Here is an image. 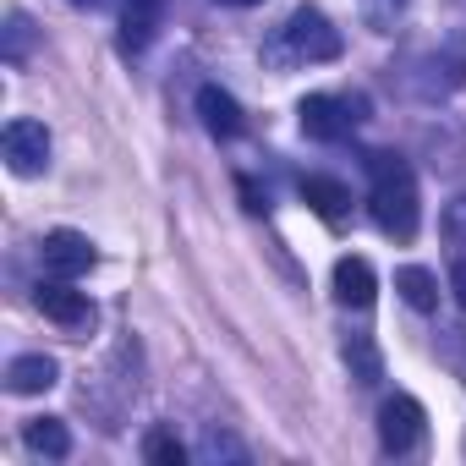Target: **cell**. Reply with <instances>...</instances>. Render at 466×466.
I'll list each match as a JSON object with an SVG mask.
<instances>
[{
    "label": "cell",
    "instance_id": "cell-1",
    "mask_svg": "<svg viewBox=\"0 0 466 466\" xmlns=\"http://www.w3.org/2000/svg\"><path fill=\"white\" fill-rule=\"evenodd\" d=\"M368 176H373V192H368V214L384 237L395 242H411L417 237V176L400 154H368Z\"/></svg>",
    "mask_w": 466,
    "mask_h": 466
},
{
    "label": "cell",
    "instance_id": "cell-2",
    "mask_svg": "<svg viewBox=\"0 0 466 466\" xmlns=\"http://www.w3.org/2000/svg\"><path fill=\"white\" fill-rule=\"evenodd\" d=\"M280 34H286V50H291L297 61H340V50H346L340 28H335L319 6H297Z\"/></svg>",
    "mask_w": 466,
    "mask_h": 466
},
{
    "label": "cell",
    "instance_id": "cell-3",
    "mask_svg": "<svg viewBox=\"0 0 466 466\" xmlns=\"http://www.w3.org/2000/svg\"><path fill=\"white\" fill-rule=\"evenodd\" d=\"M422 428H428V411L417 395H390L379 406V444L384 455H411L422 444Z\"/></svg>",
    "mask_w": 466,
    "mask_h": 466
},
{
    "label": "cell",
    "instance_id": "cell-4",
    "mask_svg": "<svg viewBox=\"0 0 466 466\" xmlns=\"http://www.w3.org/2000/svg\"><path fill=\"white\" fill-rule=\"evenodd\" d=\"M0 154L17 176H39L50 165V127L34 121V116H12L6 132H0Z\"/></svg>",
    "mask_w": 466,
    "mask_h": 466
},
{
    "label": "cell",
    "instance_id": "cell-5",
    "mask_svg": "<svg viewBox=\"0 0 466 466\" xmlns=\"http://www.w3.org/2000/svg\"><path fill=\"white\" fill-rule=\"evenodd\" d=\"M39 253H45V269L50 275H61V280H77V275H88L94 264H99V253H94V242L83 237V230H50V237L39 242Z\"/></svg>",
    "mask_w": 466,
    "mask_h": 466
},
{
    "label": "cell",
    "instance_id": "cell-6",
    "mask_svg": "<svg viewBox=\"0 0 466 466\" xmlns=\"http://www.w3.org/2000/svg\"><path fill=\"white\" fill-rule=\"evenodd\" d=\"M297 121H302V132L313 137V143H340L362 116H351V105L346 99H329V94H308L302 105H297Z\"/></svg>",
    "mask_w": 466,
    "mask_h": 466
},
{
    "label": "cell",
    "instance_id": "cell-7",
    "mask_svg": "<svg viewBox=\"0 0 466 466\" xmlns=\"http://www.w3.org/2000/svg\"><path fill=\"white\" fill-rule=\"evenodd\" d=\"M34 302H39V313H45L50 324H61V329H88V324H94V302H88L83 291H72L61 275H56V280H39Z\"/></svg>",
    "mask_w": 466,
    "mask_h": 466
},
{
    "label": "cell",
    "instance_id": "cell-8",
    "mask_svg": "<svg viewBox=\"0 0 466 466\" xmlns=\"http://www.w3.org/2000/svg\"><path fill=\"white\" fill-rule=\"evenodd\" d=\"M159 28H165V0H127V6H121L116 50H121V56H143Z\"/></svg>",
    "mask_w": 466,
    "mask_h": 466
},
{
    "label": "cell",
    "instance_id": "cell-9",
    "mask_svg": "<svg viewBox=\"0 0 466 466\" xmlns=\"http://www.w3.org/2000/svg\"><path fill=\"white\" fill-rule=\"evenodd\" d=\"M198 116H203V132L219 137V143L242 137V105L230 99L219 83H203V88H198Z\"/></svg>",
    "mask_w": 466,
    "mask_h": 466
},
{
    "label": "cell",
    "instance_id": "cell-10",
    "mask_svg": "<svg viewBox=\"0 0 466 466\" xmlns=\"http://www.w3.org/2000/svg\"><path fill=\"white\" fill-rule=\"evenodd\" d=\"M373 297H379L373 264L357 258V253H346V258L335 264V302H340V308H373Z\"/></svg>",
    "mask_w": 466,
    "mask_h": 466
},
{
    "label": "cell",
    "instance_id": "cell-11",
    "mask_svg": "<svg viewBox=\"0 0 466 466\" xmlns=\"http://www.w3.org/2000/svg\"><path fill=\"white\" fill-rule=\"evenodd\" d=\"M56 379H61V368H56V357H45V351H28V357H17V362L6 368V390H12V395H45Z\"/></svg>",
    "mask_w": 466,
    "mask_h": 466
},
{
    "label": "cell",
    "instance_id": "cell-12",
    "mask_svg": "<svg viewBox=\"0 0 466 466\" xmlns=\"http://www.w3.org/2000/svg\"><path fill=\"white\" fill-rule=\"evenodd\" d=\"M302 203H308L313 214H324V219H340V214L351 208V192H346V181H335V176H302Z\"/></svg>",
    "mask_w": 466,
    "mask_h": 466
},
{
    "label": "cell",
    "instance_id": "cell-13",
    "mask_svg": "<svg viewBox=\"0 0 466 466\" xmlns=\"http://www.w3.org/2000/svg\"><path fill=\"white\" fill-rule=\"evenodd\" d=\"M23 444H28L34 455H50V461H66V455H72V428H66L61 417H34V422L23 428Z\"/></svg>",
    "mask_w": 466,
    "mask_h": 466
},
{
    "label": "cell",
    "instance_id": "cell-14",
    "mask_svg": "<svg viewBox=\"0 0 466 466\" xmlns=\"http://www.w3.org/2000/svg\"><path fill=\"white\" fill-rule=\"evenodd\" d=\"M395 291H400V302H406V308H417V313H433V308H439V280H433L422 264L395 269Z\"/></svg>",
    "mask_w": 466,
    "mask_h": 466
},
{
    "label": "cell",
    "instance_id": "cell-15",
    "mask_svg": "<svg viewBox=\"0 0 466 466\" xmlns=\"http://www.w3.org/2000/svg\"><path fill=\"white\" fill-rule=\"evenodd\" d=\"M340 357H346V368H351L357 384H379V379H384V357H379V346H373L368 335H351V340L340 346Z\"/></svg>",
    "mask_w": 466,
    "mask_h": 466
},
{
    "label": "cell",
    "instance_id": "cell-16",
    "mask_svg": "<svg viewBox=\"0 0 466 466\" xmlns=\"http://www.w3.org/2000/svg\"><path fill=\"white\" fill-rule=\"evenodd\" d=\"M143 461H148V466H187V444H181L170 428H154V433L143 439Z\"/></svg>",
    "mask_w": 466,
    "mask_h": 466
},
{
    "label": "cell",
    "instance_id": "cell-17",
    "mask_svg": "<svg viewBox=\"0 0 466 466\" xmlns=\"http://www.w3.org/2000/svg\"><path fill=\"white\" fill-rule=\"evenodd\" d=\"M439 230H444L450 242H466V192L444 203V214H439Z\"/></svg>",
    "mask_w": 466,
    "mask_h": 466
},
{
    "label": "cell",
    "instance_id": "cell-18",
    "mask_svg": "<svg viewBox=\"0 0 466 466\" xmlns=\"http://www.w3.org/2000/svg\"><path fill=\"white\" fill-rule=\"evenodd\" d=\"M28 39H34V28H28V17L17 12V17L6 23V61H12V66H17V61L28 56Z\"/></svg>",
    "mask_w": 466,
    "mask_h": 466
},
{
    "label": "cell",
    "instance_id": "cell-19",
    "mask_svg": "<svg viewBox=\"0 0 466 466\" xmlns=\"http://www.w3.org/2000/svg\"><path fill=\"white\" fill-rule=\"evenodd\" d=\"M203 455H208V461H219V455H230V461H248V450H242L237 439H230V433H214V428L203 433Z\"/></svg>",
    "mask_w": 466,
    "mask_h": 466
},
{
    "label": "cell",
    "instance_id": "cell-20",
    "mask_svg": "<svg viewBox=\"0 0 466 466\" xmlns=\"http://www.w3.org/2000/svg\"><path fill=\"white\" fill-rule=\"evenodd\" d=\"M450 291H455V302H461V313H466V258L450 269Z\"/></svg>",
    "mask_w": 466,
    "mask_h": 466
},
{
    "label": "cell",
    "instance_id": "cell-21",
    "mask_svg": "<svg viewBox=\"0 0 466 466\" xmlns=\"http://www.w3.org/2000/svg\"><path fill=\"white\" fill-rule=\"evenodd\" d=\"M242 198H248V208H253V214H264V208H269V198H264V192H258L248 176H242Z\"/></svg>",
    "mask_w": 466,
    "mask_h": 466
},
{
    "label": "cell",
    "instance_id": "cell-22",
    "mask_svg": "<svg viewBox=\"0 0 466 466\" xmlns=\"http://www.w3.org/2000/svg\"><path fill=\"white\" fill-rule=\"evenodd\" d=\"M219 6H258V0H219Z\"/></svg>",
    "mask_w": 466,
    "mask_h": 466
},
{
    "label": "cell",
    "instance_id": "cell-23",
    "mask_svg": "<svg viewBox=\"0 0 466 466\" xmlns=\"http://www.w3.org/2000/svg\"><path fill=\"white\" fill-rule=\"evenodd\" d=\"M72 6H88V12H94V6H105V0H72Z\"/></svg>",
    "mask_w": 466,
    "mask_h": 466
}]
</instances>
